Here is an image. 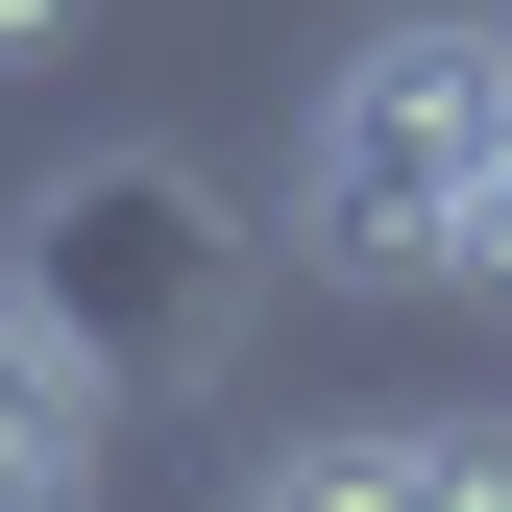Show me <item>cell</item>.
I'll list each match as a JSON object with an SVG mask.
<instances>
[{
    "instance_id": "7a4b0ae2",
    "label": "cell",
    "mask_w": 512,
    "mask_h": 512,
    "mask_svg": "<svg viewBox=\"0 0 512 512\" xmlns=\"http://www.w3.org/2000/svg\"><path fill=\"white\" fill-rule=\"evenodd\" d=\"M0 293H25L49 342H74L122 415H147V391H196V366L244 342V244H220V171H196V147H74L25 220H0Z\"/></svg>"
},
{
    "instance_id": "3957f363",
    "label": "cell",
    "mask_w": 512,
    "mask_h": 512,
    "mask_svg": "<svg viewBox=\"0 0 512 512\" xmlns=\"http://www.w3.org/2000/svg\"><path fill=\"white\" fill-rule=\"evenodd\" d=\"M98 439H122V391L0 293V512H98Z\"/></svg>"
},
{
    "instance_id": "6da1fadb",
    "label": "cell",
    "mask_w": 512,
    "mask_h": 512,
    "mask_svg": "<svg viewBox=\"0 0 512 512\" xmlns=\"http://www.w3.org/2000/svg\"><path fill=\"white\" fill-rule=\"evenodd\" d=\"M488 147H512V25H488V0H415V25H366L342 74H317V122H293V244L342 293H415L439 244H464Z\"/></svg>"
},
{
    "instance_id": "5b68a950",
    "label": "cell",
    "mask_w": 512,
    "mask_h": 512,
    "mask_svg": "<svg viewBox=\"0 0 512 512\" xmlns=\"http://www.w3.org/2000/svg\"><path fill=\"white\" fill-rule=\"evenodd\" d=\"M244 512H391V415H342V439H269V464H244Z\"/></svg>"
},
{
    "instance_id": "ba28073f",
    "label": "cell",
    "mask_w": 512,
    "mask_h": 512,
    "mask_svg": "<svg viewBox=\"0 0 512 512\" xmlns=\"http://www.w3.org/2000/svg\"><path fill=\"white\" fill-rule=\"evenodd\" d=\"M488 25H512V0H488Z\"/></svg>"
},
{
    "instance_id": "52a82bcc",
    "label": "cell",
    "mask_w": 512,
    "mask_h": 512,
    "mask_svg": "<svg viewBox=\"0 0 512 512\" xmlns=\"http://www.w3.org/2000/svg\"><path fill=\"white\" fill-rule=\"evenodd\" d=\"M98 25V0H0V74H49V49H74Z\"/></svg>"
},
{
    "instance_id": "277c9868",
    "label": "cell",
    "mask_w": 512,
    "mask_h": 512,
    "mask_svg": "<svg viewBox=\"0 0 512 512\" xmlns=\"http://www.w3.org/2000/svg\"><path fill=\"white\" fill-rule=\"evenodd\" d=\"M391 512H512V415H391Z\"/></svg>"
},
{
    "instance_id": "8992f818",
    "label": "cell",
    "mask_w": 512,
    "mask_h": 512,
    "mask_svg": "<svg viewBox=\"0 0 512 512\" xmlns=\"http://www.w3.org/2000/svg\"><path fill=\"white\" fill-rule=\"evenodd\" d=\"M464 293H512V147H488V196H464V244H439Z\"/></svg>"
}]
</instances>
